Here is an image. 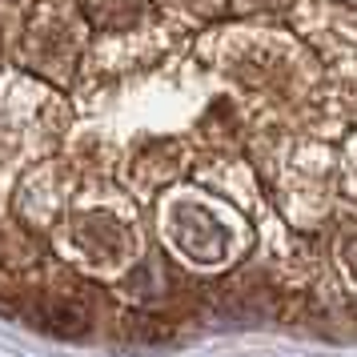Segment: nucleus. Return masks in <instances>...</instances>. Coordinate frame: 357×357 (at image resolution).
<instances>
[{"mask_svg": "<svg viewBox=\"0 0 357 357\" xmlns=\"http://www.w3.org/2000/svg\"><path fill=\"white\" fill-rule=\"evenodd\" d=\"M33 325L49 329L56 337H81L89 333V313L77 301H40L33 309Z\"/></svg>", "mask_w": 357, "mask_h": 357, "instance_id": "nucleus-1", "label": "nucleus"}]
</instances>
